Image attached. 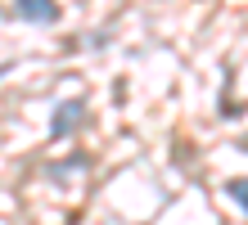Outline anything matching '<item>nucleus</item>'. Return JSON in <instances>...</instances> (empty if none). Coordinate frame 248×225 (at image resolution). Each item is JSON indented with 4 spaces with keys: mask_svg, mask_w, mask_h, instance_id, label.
Masks as SVG:
<instances>
[{
    "mask_svg": "<svg viewBox=\"0 0 248 225\" xmlns=\"http://www.w3.org/2000/svg\"><path fill=\"white\" fill-rule=\"evenodd\" d=\"M54 113H59L54 117V135H68V126H77V117H81V99H63Z\"/></svg>",
    "mask_w": 248,
    "mask_h": 225,
    "instance_id": "f03ea898",
    "label": "nucleus"
},
{
    "mask_svg": "<svg viewBox=\"0 0 248 225\" xmlns=\"http://www.w3.org/2000/svg\"><path fill=\"white\" fill-rule=\"evenodd\" d=\"M14 14L18 18H32V23H54L59 18V5H50V0H18Z\"/></svg>",
    "mask_w": 248,
    "mask_h": 225,
    "instance_id": "f257e3e1",
    "label": "nucleus"
},
{
    "mask_svg": "<svg viewBox=\"0 0 248 225\" xmlns=\"http://www.w3.org/2000/svg\"><path fill=\"white\" fill-rule=\"evenodd\" d=\"M226 194H230V198H235L239 207H248V180H230V185H226Z\"/></svg>",
    "mask_w": 248,
    "mask_h": 225,
    "instance_id": "7ed1b4c3",
    "label": "nucleus"
}]
</instances>
